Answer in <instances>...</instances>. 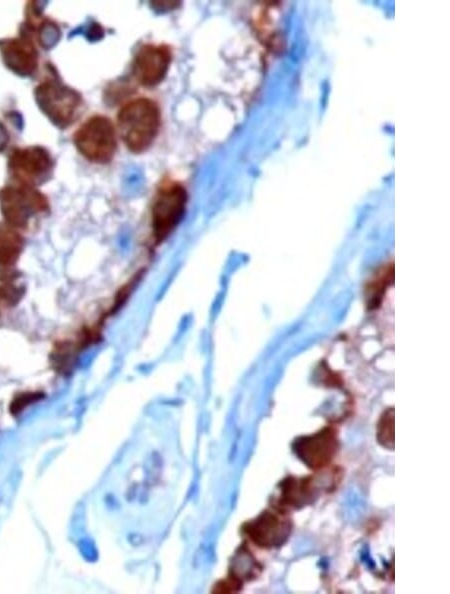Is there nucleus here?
<instances>
[{
	"label": "nucleus",
	"instance_id": "nucleus-15",
	"mask_svg": "<svg viewBox=\"0 0 450 594\" xmlns=\"http://www.w3.org/2000/svg\"><path fill=\"white\" fill-rule=\"evenodd\" d=\"M394 279V266L393 263L390 264L383 272H381L380 276L375 279L369 286L370 297L368 298V305L369 308H375L378 306L383 294V289H385L391 282L393 283Z\"/></svg>",
	"mask_w": 450,
	"mask_h": 594
},
{
	"label": "nucleus",
	"instance_id": "nucleus-12",
	"mask_svg": "<svg viewBox=\"0 0 450 594\" xmlns=\"http://www.w3.org/2000/svg\"><path fill=\"white\" fill-rule=\"evenodd\" d=\"M24 239L18 229L6 222L0 223V267H12L19 259Z\"/></svg>",
	"mask_w": 450,
	"mask_h": 594
},
{
	"label": "nucleus",
	"instance_id": "nucleus-9",
	"mask_svg": "<svg viewBox=\"0 0 450 594\" xmlns=\"http://www.w3.org/2000/svg\"><path fill=\"white\" fill-rule=\"evenodd\" d=\"M244 531L258 546L277 547L285 542L291 531V524L285 513L265 511L256 519L246 524Z\"/></svg>",
	"mask_w": 450,
	"mask_h": 594
},
{
	"label": "nucleus",
	"instance_id": "nucleus-13",
	"mask_svg": "<svg viewBox=\"0 0 450 594\" xmlns=\"http://www.w3.org/2000/svg\"><path fill=\"white\" fill-rule=\"evenodd\" d=\"M25 286L22 275L9 268L0 269V306L13 307L23 298Z\"/></svg>",
	"mask_w": 450,
	"mask_h": 594
},
{
	"label": "nucleus",
	"instance_id": "nucleus-4",
	"mask_svg": "<svg viewBox=\"0 0 450 594\" xmlns=\"http://www.w3.org/2000/svg\"><path fill=\"white\" fill-rule=\"evenodd\" d=\"M35 98L42 112L59 127H66L75 120L82 103L76 91L55 79L39 84Z\"/></svg>",
	"mask_w": 450,
	"mask_h": 594
},
{
	"label": "nucleus",
	"instance_id": "nucleus-14",
	"mask_svg": "<svg viewBox=\"0 0 450 594\" xmlns=\"http://www.w3.org/2000/svg\"><path fill=\"white\" fill-rule=\"evenodd\" d=\"M378 443L389 449H394V408H389L380 416L376 426Z\"/></svg>",
	"mask_w": 450,
	"mask_h": 594
},
{
	"label": "nucleus",
	"instance_id": "nucleus-8",
	"mask_svg": "<svg viewBox=\"0 0 450 594\" xmlns=\"http://www.w3.org/2000/svg\"><path fill=\"white\" fill-rule=\"evenodd\" d=\"M171 58V51L166 45H143L134 57L132 72L140 84L155 86L166 76Z\"/></svg>",
	"mask_w": 450,
	"mask_h": 594
},
{
	"label": "nucleus",
	"instance_id": "nucleus-10",
	"mask_svg": "<svg viewBox=\"0 0 450 594\" xmlns=\"http://www.w3.org/2000/svg\"><path fill=\"white\" fill-rule=\"evenodd\" d=\"M0 52L5 65L18 75L29 76L38 67V52L28 37L1 41Z\"/></svg>",
	"mask_w": 450,
	"mask_h": 594
},
{
	"label": "nucleus",
	"instance_id": "nucleus-2",
	"mask_svg": "<svg viewBox=\"0 0 450 594\" xmlns=\"http://www.w3.org/2000/svg\"><path fill=\"white\" fill-rule=\"evenodd\" d=\"M47 198L34 186L8 185L0 191V210L5 222L16 229H26L30 222L47 212Z\"/></svg>",
	"mask_w": 450,
	"mask_h": 594
},
{
	"label": "nucleus",
	"instance_id": "nucleus-1",
	"mask_svg": "<svg viewBox=\"0 0 450 594\" xmlns=\"http://www.w3.org/2000/svg\"><path fill=\"white\" fill-rule=\"evenodd\" d=\"M120 136L132 152H143L156 138L160 126L157 104L148 98H137L126 103L118 112Z\"/></svg>",
	"mask_w": 450,
	"mask_h": 594
},
{
	"label": "nucleus",
	"instance_id": "nucleus-3",
	"mask_svg": "<svg viewBox=\"0 0 450 594\" xmlns=\"http://www.w3.org/2000/svg\"><path fill=\"white\" fill-rule=\"evenodd\" d=\"M74 143L87 160L107 163L113 158L117 147L114 126L107 117L93 116L75 132Z\"/></svg>",
	"mask_w": 450,
	"mask_h": 594
},
{
	"label": "nucleus",
	"instance_id": "nucleus-6",
	"mask_svg": "<svg viewBox=\"0 0 450 594\" xmlns=\"http://www.w3.org/2000/svg\"><path fill=\"white\" fill-rule=\"evenodd\" d=\"M185 189L176 182L163 185L154 201L152 220L155 238H165L180 221L185 210Z\"/></svg>",
	"mask_w": 450,
	"mask_h": 594
},
{
	"label": "nucleus",
	"instance_id": "nucleus-7",
	"mask_svg": "<svg viewBox=\"0 0 450 594\" xmlns=\"http://www.w3.org/2000/svg\"><path fill=\"white\" fill-rule=\"evenodd\" d=\"M338 447V436L333 427H324L310 435L300 436L292 444L296 457L313 470L323 469L330 464Z\"/></svg>",
	"mask_w": 450,
	"mask_h": 594
},
{
	"label": "nucleus",
	"instance_id": "nucleus-16",
	"mask_svg": "<svg viewBox=\"0 0 450 594\" xmlns=\"http://www.w3.org/2000/svg\"><path fill=\"white\" fill-rule=\"evenodd\" d=\"M41 398V393H23L16 397V399L11 404V411L15 414L20 412L24 409L27 405L39 400Z\"/></svg>",
	"mask_w": 450,
	"mask_h": 594
},
{
	"label": "nucleus",
	"instance_id": "nucleus-11",
	"mask_svg": "<svg viewBox=\"0 0 450 594\" xmlns=\"http://www.w3.org/2000/svg\"><path fill=\"white\" fill-rule=\"evenodd\" d=\"M317 496V487L314 478L287 477L280 483L279 504L281 508H300L313 501ZM279 505V506H280Z\"/></svg>",
	"mask_w": 450,
	"mask_h": 594
},
{
	"label": "nucleus",
	"instance_id": "nucleus-5",
	"mask_svg": "<svg viewBox=\"0 0 450 594\" xmlns=\"http://www.w3.org/2000/svg\"><path fill=\"white\" fill-rule=\"evenodd\" d=\"M8 168L17 183L35 186L49 177L53 161L45 148L28 146L13 150Z\"/></svg>",
	"mask_w": 450,
	"mask_h": 594
}]
</instances>
